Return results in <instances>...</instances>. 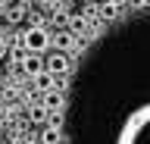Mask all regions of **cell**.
<instances>
[{
	"mask_svg": "<svg viewBox=\"0 0 150 144\" xmlns=\"http://www.w3.org/2000/svg\"><path fill=\"white\" fill-rule=\"evenodd\" d=\"M47 104H50V106H59V94H47Z\"/></svg>",
	"mask_w": 150,
	"mask_h": 144,
	"instance_id": "7",
	"label": "cell"
},
{
	"mask_svg": "<svg viewBox=\"0 0 150 144\" xmlns=\"http://www.w3.org/2000/svg\"><path fill=\"white\" fill-rule=\"evenodd\" d=\"M35 78H38V85H41V88H50V85H53V78L44 75V72H41V75H35Z\"/></svg>",
	"mask_w": 150,
	"mask_h": 144,
	"instance_id": "6",
	"label": "cell"
},
{
	"mask_svg": "<svg viewBox=\"0 0 150 144\" xmlns=\"http://www.w3.org/2000/svg\"><path fill=\"white\" fill-rule=\"evenodd\" d=\"M116 144H150V104H144L134 113H128V119L119 128Z\"/></svg>",
	"mask_w": 150,
	"mask_h": 144,
	"instance_id": "1",
	"label": "cell"
},
{
	"mask_svg": "<svg viewBox=\"0 0 150 144\" xmlns=\"http://www.w3.org/2000/svg\"><path fill=\"white\" fill-rule=\"evenodd\" d=\"M22 66H25V72H28V75H41V72H44V60L38 57V53H28Z\"/></svg>",
	"mask_w": 150,
	"mask_h": 144,
	"instance_id": "4",
	"label": "cell"
},
{
	"mask_svg": "<svg viewBox=\"0 0 150 144\" xmlns=\"http://www.w3.org/2000/svg\"><path fill=\"white\" fill-rule=\"evenodd\" d=\"M56 138H59V135H56V128H47V132L41 135V141H44V144H56Z\"/></svg>",
	"mask_w": 150,
	"mask_h": 144,
	"instance_id": "5",
	"label": "cell"
},
{
	"mask_svg": "<svg viewBox=\"0 0 150 144\" xmlns=\"http://www.w3.org/2000/svg\"><path fill=\"white\" fill-rule=\"evenodd\" d=\"M66 69H69V60H66L63 53H53V57L47 60V72H50V75H63Z\"/></svg>",
	"mask_w": 150,
	"mask_h": 144,
	"instance_id": "3",
	"label": "cell"
},
{
	"mask_svg": "<svg viewBox=\"0 0 150 144\" xmlns=\"http://www.w3.org/2000/svg\"><path fill=\"white\" fill-rule=\"evenodd\" d=\"M84 3H91V0H84Z\"/></svg>",
	"mask_w": 150,
	"mask_h": 144,
	"instance_id": "9",
	"label": "cell"
},
{
	"mask_svg": "<svg viewBox=\"0 0 150 144\" xmlns=\"http://www.w3.org/2000/svg\"><path fill=\"white\" fill-rule=\"evenodd\" d=\"M3 57H6V41L0 38V60H3Z\"/></svg>",
	"mask_w": 150,
	"mask_h": 144,
	"instance_id": "8",
	"label": "cell"
},
{
	"mask_svg": "<svg viewBox=\"0 0 150 144\" xmlns=\"http://www.w3.org/2000/svg\"><path fill=\"white\" fill-rule=\"evenodd\" d=\"M47 41H50V38H47V31L38 28V25L25 31V47H28V53H41V50H47Z\"/></svg>",
	"mask_w": 150,
	"mask_h": 144,
	"instance_id": "2",
	"label": "cell"
}]
</instances>
